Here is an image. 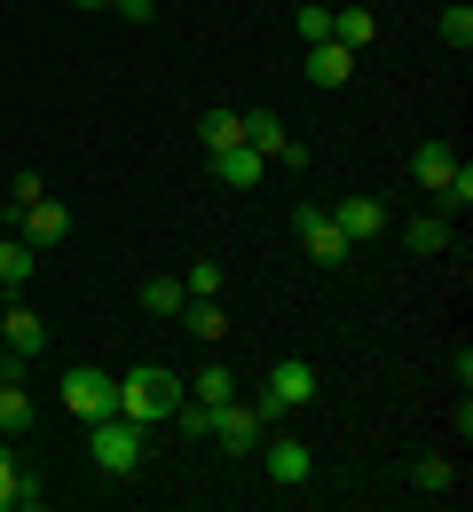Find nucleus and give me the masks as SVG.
<instances>
[{"label":"nucleus","instance_id":"nucleus-1","mask_svg":"<svg viewBox=\"0 0 473 512\" xmlns=\"http://www.w3.org/2000/svg\"><path fill=\"white\" fill-rule=\"evenodd\" d=\"M182 394H190V379H174L166 363H142V371L119 379V418H135L142 434H150L158 418H174V410H182Z\"/></svg>","mask_w":473,"mask_h":512},{"label":"nucleus","instance_id":"nucleus-2","mask_svg":"<svg viewBox=\"0 0 473 512\" xmlns=\"http://www.w3.org/2000/svg\"><path fill=\"white\" fill-rule=\"evenodd\" d=\"M87 449H95V465H103L111 481H127V473L142 465V426L111 410V418H95V426H87Z\"/></svg>","mask_w":473,"mask_h":512},{"label":"nucleus","instance_id":"nucleus-3","mask_svg":"<svg viewBox=\"0 0 473 512\" xmlns=\"http://www.w3.org/2000/svg\"><path fill=\"white\" fill-rule=\"evenodd\" d=\"M300 402H316V363H300V355H284V363H276L269 371V386H261V394H253V410H261V418H284V410H300Z\"/></svg>","mask_w":473,"mask_h":512},{"label":"nucleus","instance_id":"nucleus-4","mask_svg":"<svg viewBox=\"0 0 473 512\" xmlns=\"http://www.w3.org/2000/svg\"><path fill=\"white\" fill-rule=\"evenodd\" d=\"M64 410L79 418V426L111 418V410H119V379H111V371H87V363H71V371H64Z\"/></svg>","mask_w":473,"mask_h":512},{"label":"nucleus","instance_id":"nucleus-5","mask_svg":"<svg viewBox=\"0 0 473 512\" xmlns=\"http://www.w3.org/2000/svg\"><path fill=\"white\" fill-rule=\"evenodd\" d=\"M261 434H269V418H261L253 402H237V394H229V402H221V410L205 418V442H221L229 457H245V449H261Z\"/></svg>","mask_w":473,"mask_h":512},{"label":"nucleus","instance_id":"nucleus-6","mask_svg":"<svg viewBox=\"0 0 473 512\" xmlns=\"http://www.w3.org/2000/svg\"><path fill=\"white\" fill-rule=\"evenodd\" d=\"M292 229H300V245H308V260H316V268H339V260L355 253V245L339 237V221L324 213V205H292Z\"/></svg>","mask_w":473,"mask_h":512},{"label":"nucleus","instance_id":"nucleus-7","mask_svg":"<svg viewBox=\"0 0 473 512\" xmlns=\"http://www.w3.org/2000/svg\"><path fill=\"white\" fill-rule=\"evenodd\" d=\"M0 347H8V355H16V363H24V355H40V347H48V323L32 316V308H24V300H16V292H8V308H0Z\"/></svg>","mask_w":473,"mask_h":512},{"label":"nucleus","instance_id":"nucleus-8","mask_svg":"<svg viewBox=\"0 0 473 512\" xmlns=\"http://www.w3.org/2000/svg\"><path fill=\"white\" fill-rule=\"evenodd\" d=\"M332 221H339V237H347V245H371V237H387V205H379V197H339Z\"/></svg>","mask_w":473,"mask_h":512},{"label":"nucleus","instance_id":"nucleus-9","mask_svg":"<svg viewBox=\"0 0 473 512\" xmlns=\"http://www.w3.org/2000/svg\"><path fill=\"white\" fill-rule=\"evenodd\" d=\"M261 449H269V481H276V489H300V481L316 473V449H308V442H276V434H261Z\"/></svg>","mask_w":473,"mask_h":512},{"label":"nucleus","instance_id":"nucleus-10","mask_svg":"<svg viewBox=\"0 0 473 512\" xmlns=\"http://www.w3.org/2000/svg\"><path fill=\"white\" fill-rule=\"evenodd\" d=\"M213 174H221L229 190H253V182L269 174V158H261L253 142H229V150H213Z\"/></svg>","mask_w":473,"mask_h":512},{"label":"nucleus","instance_id":"nucleus-11","mask_svg":"<svg viewBox=\"0 0 473 512\" xmlns=\"http://www.w3.org/2000/svg\"><path fill=\"white\" fill-rule=\"evenodd\" d=\"M450 174H458V150H450V142H418V150H410V182H418L426 197L442 190Z\"/></svg>","mask_w":473,"mask_h":512},{"label":"nucleus","instance_id":"nucleus-12","mask_svg":"<svg viewBox=\"0 0 473 512\" xmlns=\"http://www.w3.org/2000/svg\"><path fill=\"white\" fill-rule=\"evenodd\" d=\"M71 237V213L56 205V197H40V205H24V245L40 253V245H64Z\"/></svg>","mask_w":473,"mask_h":512},{"label":"nucleus","instance_id":"nucleus-13","mask_svg":"<svg viewBox=\"0 0 473 512\" xmlns=\"http://www.w3.org/2000/svg\"><path fill=\"white\" fill-rule=\"evenodd\" d=\"M308 79H316V87H347V79H355V48L316 40V48H308Z\"/></svg>","mask_w":473,"mask_h":512},{"label":"nucleus","instance_id":"nucleus-14","mask_svg":"<svg viewBox=\"0 0 473 512\" xmlns=\"http://www.w3.org/2000/svg\"><path fill=\"white\" fill-rule=\"evenodd\" d=\"M182 331H190V339H198V347H213V339H221V331H229V316H221V300H182Z\"/></svg>","mask_w":473,"mask_h":512},{"label":"nucleus","instance_id":"nucleus-15","mask_svg":"<svg viewBox=\"0 0 473 512\" xmlns=\"http://www.w3.org/2000/svg\"><path fill=\"white\" fill-rule=\"evenodd\" d=\"M237 127H245V142H253L261 158H276V150L292 142V134H284V119H276V111H237Z\"/></svg>","mask_w":473,"mask_h":512},{"label":"nucleus","instance_id":"nucleus-16","mask_svg":"<svg viewBox=\"0 0 473 512\" xmlns=\"http://www.w3.org/2000/svg\"><path fill=\"white\" fill-rule=\"evenodd\" d=\"M32 497H40V481H32V473H24V465H16V457H8V442H0V512L32 505Z\"/></svg>","mask_w":473,"mask_h":512},{"label":"nucleus","instance_id":"nucleus-17","mask_svg":"<svg viewBox=\"0 0 473 512\" xmlns=\"http://www.w3.org/2000/svg\"><path fill=\"white\" fill-rule=\"evenodd\" d=\"M229 394H237V371H229V363H205L198 379H190V402H205V410H221Z\"/></svg>","mask_w":473,"mask_h":512},{"label":"nucleus","instance_id":"nucleus-18","mask_svg":"<svg viewBox=\"0 0 473 512\" xmlns=\"http://www.w3.org/2000/svg\"><path fill=\"white\" fill-rule=\"evenodd\" d=\"M24 426H32V394H24V379L8 371V379H0V434H24Z\"/></svg>","mask_w":473,"mask_h":512},{"label":"nucleus","instance_id":"nucleus-19","mask_svg":"<svg viewBox=\"0 0 473 512\" xmlns=\"http://www.w3.org/2000/svg\"><path fill=\"white\" fill-rule=\"evenodd\" d=\"M403 245L410 253H450V221H442V213H418V221L403 229Z\"/></svg>","mask_w":473,"mask_h":512},{"label":"nucleus","instance_id":"nucleus-20","mask_svg":"<svg viewBox=\"0 0 473 512\" xmlns=\"http://www.w3.org/2000/svg\"><path fill=\"white\" fill-rule=\"evenodd\" d=\"M371 32H379L371 8H332V40L339 48H371Z\"/></svg>","mask_w":473,"mask_h":512},{"label":"nucleus","instance_id":"nucleus-21","mask_svg":"<svg viewBox=\"0 0 473 512\" xmlns=\"http://www.w3.org/2000/svg\"><path fill=\"white\" fill-rule=\"evenodd\" d=\"M32 245H24V237H0V284H8V292H24V276H32Z\"/></svg>","mask_w":473,"mask_h":512},{"label":"nucleus","instance_id":"nucleus-22","mask_svg":"<svg viewBox=\"0 0 473 512\" xmlns=\"http://www.w3.org/2000/svg\"><path fill=\"white\" fill-rule=\"evenodd\" d=\"M198 134H205V158H213V150H229V142H245L237 111H205V119H198Z\"/></svg>","mask_w":473,"mask_h":512},{"label":"nucleus","instance_id":"nucleus-23","mask_svg":"<svg viewBox=\"0 0 473 512\" xmlns=\"http://www.w3.org/2000/svg\"><path fill=\"white\" fill-rule=\"evenodd\" d=\"M182 300H190V292H182L174 276H150V284H142V308H150V316H182Z\"/></svg>","mask_w":473,"mask_h":512},{"label":"nucleus","instance_id":"nucleus-24","mask_svg":"<svg viewBox=\"0 0 473 512\" xmlns=\"http://www.w3.org/2000/svg\"><path fill=\"white\" fill-rule=\"evenodd\" d=\"M410 481H418L426 497H442V489H458V465H450V457H418V465H410Z\"/></svg>","mask_w":473,"mask_h":512},{"label":"nucleus","instance_id":"nucleus-25","mask_svg":"<svg viewBox=\"0 0 473 512\" xmlns=\"http://www.w3.org/2000/svg\"><path fill=\"white\" fill-rule=\"evenodd\" d=\"M434 205H442V221H450V213H466V205H473V166H466V158H458V174H450V182L434 190Z\"/></svg>","mask_w":473,"mask_h":512},{"label":"nucleus","instance_id":"nucleus-26","mask_svg":"<svg viewBox=\"0 0 473 512\" xmlns=\"http://www.w3.org/2000/svg\"><path fill=\"white\" fill-rule=\"evenodd\" d=\"M442 40H450L458 56L473 48V8H466V0H450V8H442Z\"/></svg>","mask_w":473,"mask_h":512},{"label":"nucleus","instance_id":"nucleus-27","mask_svg":"<svg viewBox=\"0 0 473 512\" xmlns=\"http://www.w3.org/2000/svg\"><path fill=\"white\" fill-rule=\"evenodd\" d=\"M182 292H190V300H221V260H198V268L182 276Z\"/></svg>","mask_w":473,"mask_h":512},{"label":"nucleus","instance_id":"nucleus-28","mask_svg":"<svg viewBox=\"0 0 473 512\" xmlns=\"http://www.w3.org/2000/svg\"><path fill=\"white\" fill-rule=\"evenodd\" d=\"M300 40H308V48L332 40V8H324V0H300Z\"/></svg>","mask_w":473,"mask_h":512},{"label":"nucleus","instance_id":"nucleus-29","mask_svg":"<svg viewBox=\"0 0 473 512\" xmlns=\"http://www.w3.org/2000/svg\"><path fill=\"white\" fill-rule=\"evenodd\" d=\"M40 197H48V182H40V174H16V182H8V213H24V205H40Z\"/></svg>","mask_w":473,"mask_h":512},{"label":"nucleus","instance_id":"nucleus-30","mask_svg":"<svg viewBox=\"0 0 473 512\" xmlns=\"http://www.w3.org/2000/svg\"><path fill=\"white\" fill-rule=\"evenodd\" d=\"M111 8H119L127 24H150V16H158V0H111Z\"/></svg>","mask_w":473,"mask_h":512},{"label":"nucleus","instance_id":"nucleus-31","mask_svg":"<svg viewBox=\"0 0 473 512\" xmlns=\"http://www.w3.org/2000/svg\"><path fill=\"white\" fill-rule=\"evenodd\" d=\"M79 8H111V0H79Z\"/></svg>","mask_w":473,"mask_h":512}]
</instances>
